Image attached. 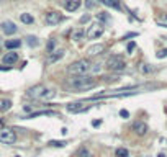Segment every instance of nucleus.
<instances>
[{
  "label": "nucleus",
  "mask_w": 167,
  "mask_h": 157,
  "mask_svg": "<svg viewBox=\"0 0 167 157\" xmlns=\"http://www.w3.org/2000/svg\"><path fill=\"white\" fill-rule=\"evenodd\" d=\"M103 31H105V28H103L102 23H92V25L87 28V31H85V34H87L89 39H97L100 38Z\"/></svg>",
  "instance_id": "nucleus-6"
},
{
  "label": "nucleus",
  "mask_w": 167,
  "mask_h": 157,
  "mask_svg": "<svg viewBox=\"0 0 167 157\" xmlns=\"http://www.w3.org/2000/svg\"><path fill=\"white\" fill-rule=\"evenodd\" d=\"M2 61H3V64H7V66H11V64H15L18 61V54H16V52H7Z\"/></svg>",
  "instance_id": "nucleus-12"
},
{
  "label": "nucleus",
  "mask_w": 167,
  "mask_h": 157,
  "mask_svg": "<svg viewBox=\"0 0 167 157\" xmlns=\"http://www.w3.org/2000/svg\"><path fill=\"white\" fill-rule=\"evenodd\" d=\"M0 71H10V67H0Z\"/></svg>",
  "instance_id": "nucleus-34"
},
{
  "label": "nucleus",
  "mask_w": 167,
  "mask_h": 157,
  "mask_svg": "<svg viewBox=\"0 0 167 157\" xmlns=\"http://www.w3.org/2000/svg\"><path fill=\"white\" fill-rule=\"evenodd\" d=\"M0 28H2V31L7 34V36H11V34H15L16 33V30H18V28H16V25L13 21H3L2 25H0Z\"/></svg>",
  "instance_id": "nucleus-8"
},
{
  "label": "nucleus",
  "mask_w": 167,
  "mask_h": 157,
  "mask_svg": "<svg viewBox=\"0 0 167 157\" xmlns=\"http://www.w3.org/2000/svg\"><path fill=\"white\" fill-rule=\"evenodd\" d=\"M20 20L25 23V25H31V23L34 21V18H33L30 13H21V15H20Z\"/></svg>",
  "instance_id": "nucleus-17"
},
{
  "label": "nucleus",
  "mask_w": 167,
  "mask_h": 157,
  "mask_svg": "<svg viewBox=\"0 0 167 157\" xmlns=\"http://www.w3.org/2000/svg\"><path fill=\"white\" fill-rule=\"evenodd\" d=\"M92 64L87 59H79L76 62H72L71 66L67 67V72L71 75H85L87 72H90Z\"/></svg>",
  "instance_id": "nucleus-3"
},
{
  "label": "nucleus",
  "mask_w": 167,
  "mask_h": 157,
  "mask_svg": "<svg viewBox=\"0 0 167 157\" xmlns=\"http://www.w3.org/2000/svg\"><path fill=\"white\" fill-rule=\"evenodd\" d=\"M85 7H87L89 10L97 8V7H99V2H97V0H87V2H85Z\"/></svg>",
  "instance_id": "nucleus-22"
},
{
  "label": "nucleus",
  "mask_w": 167,
  "mask_h": 157,
  "mask_svg": "<svg viewBox=\"0 0 167 157\" xmlns=\"http://www.w3.org/2000/svg\"><path fill=\"white\" fill-rule=\"evenodd\" d=\"M134 36H138V33H130V34H126V36H125L123 39H128V38H134Z\"/></svg>",
  "instance_id": "nucleus-33"
},
{
  "label": "nucleus",
  "mask_w": 167,
  "mask_h": 157,
  "mask_svg": "<svg viewBox=\"0 0 167 157\" xmlns=\"http://www.w3.org/2000/svg\"><path fill=\"white\" fill-rule=\"evenodd\" d=\"M156 21H157L159 26H165V28H167V15H162V16H160V18H157Z\"/></svg>",
  "instance_id": "nucleus-24"
},
{
  "label": "nucleus",
  "mask_w": 167,
  "mask_h": 157,
  "mask_svg": "<svg viewBox=\"0 0 167 157\" xmlns=\"http://www.w3.org/2000/svg\"><path fill=\"white\" fill-rule=\"evenodd\" d=\"M102 2H105L107 5H110V7H113V8H121V5H120V0H102Z\"/></svg>",
  "instance_id": "nucleus-19"
},
{
  "label": "nucleus",
  "mask_w": 167,
  "mask_h": 157,
  "mask_svg": "<svg viewBox=\"0 0 167 157\" xmlns=\"http://www.w3.org/2000/svg\"><path fill=\"white\" fill-rule=\"evenodd\" d=\"M44 115H56V111H53V110H48V111H34V113H31L28 118H38V116H44Z\"/></svg>",
  "instance_id": "nucleus-18"
},
{
  "label": "nucleus",
  "mask_w": 167,
  "mask_h": 157,
  "mask_svg": "<svg viewBox=\"0 0 167 157\" xmlns=\"http://www.w3.org/2000/svg\"><path fill=\"white\" fill-rule=\"evenodd\" d=\"M120 116H121V118H128V116H130V113L126 111V110H121V111H120Z\"/></svg>",
  "instance_id": "nucleus-32"
},
{
  "label": "nucleus",
  "mask_w": 167,
  "mask_h": 157,
  "mask_svg": "<svg viewBox=\"0 0 167 157\" xmlns=\"http://www.w3.org/2000/svg\"><path fill=\"white\" fill-rule=\"evenodd\" d=\"M126 64L123 61L121 56H110L107 61V69L112 72H118V71H125Z\"/></svg>",
  "instance_id": "nucleus-4"
},
{
  "label": "nucleus",
  "mask_w": 167,
  "mask_h": 157,
  "mask_svg": "<svg viewBox=\"0 0 167 157\" xmlns=\"http://www.w3.org/2000/svg\"><path fill=\"white\" fill-rule=\"evenodd\" d=\"M84 34H85V33L79 28V30H76V31L72 33V39H74V41H79V39H82V38H84Z\"/></svg>",
  "instance_id": "nucleus-20"
},
{
  "label": "nucleus",
  "mask_w": 167,
  "mask_h": 157,
  "mask_svg": "<svg viewBox=\"0 0 167 157\" xmlns=\"http://www.w3.org/2000/svg\"><path fill=\"white\" fill-rule=\"evenodd\" d=\"M102 66H103V64H95V66H92V67H90V72H92V74L100 72V71H102Z\"/></svg>",
  "instance_id": "nucleus-26"
},
{
  "label": "nucleus",
  "mask_w": 167,
  "mask_h": 157,
  "mask_svg": "<svg viewBox=\"0 0 167 157\" xmlns=\"http://www.w3.org/2000/svg\"><path fill=\"white\" fill-rule=\"evenodd\" d=\"M26 97L31 98V100H51V98L56 97V90L48 89L43 84H38V85H33L26 90Z\"/></svg>",
  "instance_id": "nucleus-2"
},
{
  "label": "nucleus",
  "mask_w": 167,
  "mask_h": 157,
  "mask_svg": "<svg viewBox=\"0 0 167 157\" xmlns=\"http://www.w3.org/2000/svg\"><path fill=\"white\" fill-rule=\"evenodd\" d=\"M103 51H105V44L99 43V44H92L90 48L87 49V54H89L90 57H94V56H99V54H102Z\"/></svg>",
  "instance_id": "nucleus-10"
},
{
  "label": "nucleus",
  "mask_w": 167,
  "mask_h": 157,
  "mask_svg": "<svg viewBox=\"0 0 167 157\" xmlns=\"http://www.w3.org/2000/svg\"><path fill=\"white\" fill-rule=\"evenodd\" d=\"M67 111H71V113H82V111H87L89 107H85V105L80 102V103H69L67 105Z\"/></svg>",
  "instance_id": "nucleus-9"
},
{
  "label": "nucleus",
  "mask_w": 167,
  "mask_h": 157,
  "mask_svg": "<svg viewBox=\"0 0 167 157\" xmlns=\"http://www.w3.org/2000/svg\"><path fill=\"white\" fill-rule=\"evenodd\" d=\"M26 43L31 46V48H34V46H38V39H36V36H28L26 38Z\"/></svg>",
  "instance_id": "nucleus-23"
},
{
  "label": "nucleus",
  "mask_w": 167,
  "mask_h": 157,
  "mask_svg": "<svg viewBox=\"0 0 167 157\" xmlns=\"http://www.w3.org/2000/svg\"><path fill=\"white\" fill-rule=\"evenodd\" d=\"M152 71H154V69L149 66V64H143V66H141V72L143 74H149V72H152Z\"/></svg>",
  "instance_id": "nucleus-25"
},
{
  "label": "nucleus",
  "mask_w": 167,
  "mask_h": 157,
  "mask_svg": "<svg viewBox=\"0 0 167 157\" xmlns=\"http://www.w3.org/2000/svg\"><path fill=\"white\" fill-rule=\"evenodd\" d=\"M62 56H64V51H62V49H59V51H56L54 54H51V56H49L48 62H49V64H51V62H56V61H59Z\"/></svg>",
  "instance_id": "nucleus-15"
},
{
  "label": "nucleus",
  "mask_w": 167,
  "mask_h": 157,
  "mask_svg": "<svg viewBox=\"0 0 167 157\" xmlns=\"http://www.w3.org/2000/svg\"><path fill=\"white\" fill-rule=\"evenodd\" d=\"M66 85L71 90H90L97 85V82L94 80V77L90 75H72L71 79L66 82Z\"/></svg>",
  "instance_id": "nucleus-1"
},
{
  "label": "nucleus",
  "mask_w": 167,
  "mask_h": 157,
  "mask_svg": "<svg viewBox=\"0 0 167 157\" xmlns=\"http://www.w3.org/2000/svg\"><path fill=\"white\" fill-rule=\"evenodd\" d=\"M10 108H11V100L2 98V100H0V111H8Z\"/></svg>",
  "instance_id": "nucleus-14"
},
{
  "label": "nucleus",
  "mask_w": 167,
  "mask_h": 157,
  "mask_svg": "<svg viewBox=\"0 0 167 157\" xmlns=\"http://www.w3.org/2000/svg\"><path fill=\"white\" fill-rule=\"evenodd\" d=\"M97 18H99L100 21H108V15H105V13H99V15H97Z\"/></svg>",
  "instance_id": "nucleus-29"
},
{
  "label": "nucleus",
  "mask_w": 167,
  "mask_h": 157,
  "mask_svg": "<svg viewBox=\"0 0 167 157\" xmlns=\"http://www.w3.org/2000/svg\"><path fill=\"white\" fill-rule=\"evenodd\" d=\"M54 46H56V43L53 41V39H51V41L48 43V52H51V51H53V49H54Z\"/></svg>",
  "instance_id": "nucleus-30"
},
{
  "label": "nucleus",
  "mask_w": 167,
  "mask_h": 157,
  "mask_svg": "<svg viewBox=\"0 0 167 157\" xmlns=\"http://www.w3.org/2000/svg\"><path fill=\"white\" fill-rule=\"evenodd\" d=\"M130 152H128V149H125V147H120L116 149V157H128Z\"/></svg>",
  "instance_id": "nucleus-21"
},
{
  "label": "nucleus",
  "mask_w": 167,
  "mask_h": 157,
  "mask_svg": "<svg viewBox=\"0 0 167 157\" xmlns=\"http://www.w3.org/2000/svg\"><path fill=\"white\" fill-rule=\"evenodd\" d=\"M15 141H16V134L13 129H10V128H2L0 129V142L2 144L10 146V144H15Z\"/></svg>",
  "instance_id": "nucleus-5"
},
{
  "label": "nucleus",
  "mask_w": 167,
  "mask_h": 157,
  "mask_svg": "<svg viewBox=\"0 0 167 157\" xmlns=\"http://www.w3.org/2000/svg\"><path fill=\"white\" fill-rule=\"evenodd\" d=\"M44 21L48 26H56V25H59L61 21H64V15L59 13V11H48L44 16Z\"/></svg>",
  "instance_id": "nucleus-7"
},
{
  "label": "nucleus",
  "mask_w": 167,
  "mask_h": 157,
  "mask_svg": "<svg viewBox=\"0 0 167 157\" xmlns=\"http://www.w3.org/2000/svg\"><path fill=\"white\" fill-rule=\"evenodd\" d=\"M133 131L138 136H144L147 133V124L144 123V121H136V123L133 124Z\"/></svg>",
  "instance_id": "nucleus-11"
},
{
  "label": "nucleus",
  "mask_w": 167,
  "mask_h": 157,
  "mask_svg": "<svg viewBox=\"0 0 167 157\" xmlns=\"http://www.w3.org/2000/svg\"><path fill=\"white\" fill-rule=\"evenodd\" d=\"M156 56H157V59H162V57H167V49H162V51H159Z\"/></svg>",
  "instance_id": "nucleus-28"
},
{
  "label": "nucleus",
  "mask_w": 167,
  "mask_h": 157,
  "mask_svg": "<svg viewBox=\"0 0 167 157\" xmlns=\"http://www.w3.org/2000/svg\"><path fill=\"white\" fill-rule=\"evenodd\" d=\"M134 48H136V44H134V43H130V44H128V52H130V54L134 51Z\"/></svg>",
  "instance_id": "nucleus-31"
},
{
  "label": "nucleus",
  "mask_w": 167,
  "mask_h": 157,
  "mask_svg": "<svg viewBox=\"0 0 167 157\" xmlns=\"http://www.w3.org/2000/svg\"><path fill=\"white\" fill-rule=\"evenodd\" d=\"M49 144H51V146H56V147H62V146H66V142H64V141H51Z\"/></svg>",
  "instance_id": "nucleus-27"
},
{
  "label": "nucleus",
  "mask_w": 167,
  "mask_h": 157,
  "mask_svg": "<svg viewBox=\"0 0 167 157\" xmlns=\"http://www.w3.org/2000/svg\"><path fill=\"white\" fill-rule=\"evenodd\" d=\"M5 46H7L8 49H18L20 46H21V41H20V39H13V41L10 39V41L5 43Z\"/></svg>",
  "instance_id": "nucleus-16"
},
{
  "label": "nucleus",
  "mask_w": 167,
  "mask_h": 157,
  "mask_svg": "<svg viewBox=\"0 0 167 157\" xmlns=\"http://www.w3.org/2000/svg\"><path fill=\"white\" fill-rule=\"evenodd\" d=\"M80 7V0H67L66 2V10L67 11H76Z\"/></svg>",
  "instance_id": "nucleus-13"
}]
</instances>
